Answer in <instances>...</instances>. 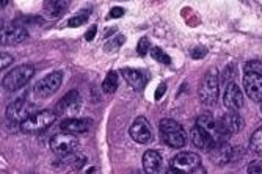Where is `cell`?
<instances>
[{"instance_id":"1","label":"cell","mask_w":262,"mask_h":174,"mask_svg":"<svg viewBox=\"0 0 262 174\" xmlns=\"http://www.w3.org/2000/svg\"><path fill=\"white\" fill-rule=\"evenodd\" d=\"M220 93V83H219V71L215 68H210L201 80V85L198 88V96L203 105L212 107L219 101Z\"/></svg>"},{"instance_id":"2","label":"cell","mask_w":262,"mask_h":174,"mask_svg":"<svg viewBox=\"0 0 262 174\" xmlns=\"http://www.w3.org/2000/svg\"><path fill=\"white\" fill-rule=\"evenodd\" d=\"M159 129L162 134V140L166 146L174 147V149H181L185 146V141H187L185 130L178 121L165 118L159 122Z\"/></svg>"},{"instance_id":"3","label":"cell","mask_w":262,"mask_h":174,"mask_svg":"<svg viewBox=\"0 0 262 174\" xmlns=\"http://www.w3.org/2000/svg\"><path fill=\"white\" fill-rule=\"evenodd\" d=\"M35 74V68L30 64H20L13 68L10 72H7L4 76L2 85L7 91H17L22 86H26L30 79L33 77Z\"/></svg>"},{"instance_id":"4","label":"cell","mask_w":262,"mask_h":174,"mask_svg":"<svg viewBox=\"0 0 262 174\" xmlns=\"http://www.w3.org/2000/svg\"><path fill=\"white\" fill-rule=\"evenodd\" d=\"M55 121H57V113H54L51 110H42V112L33 113L30 118L20 122L19 126L24 134H36V132H41L49 126H52Z\"/></svg>"},{"instance_id":"5","label":"cell","mask_w":262,"mask_h":174,"mask_svg":"<svg viewBox=\"0 0 262 174\" xmlns=\"http://www.w3.org/2000/svg\"><path fill=\"white\" fill-rule=\"evenodd\" d=\"M196 124H198L200 127H203L213 138V141H215V147L220 146V144H223V143H228V138L231 137V135H228L225 132L220 119L217 121L215 118H212L210 115H201V116H198Z\"/></svg>"},{"instance_id":"6","label":"cell","mask_w":262,"mask_h":174,"mask_svg":"<svg viewBox=\"0 0 262 174\" xmlns=\"http://www.w3.org/2000/svg\"><path fill=\"white\" fill-rule=\"evenodd\" d=\"M51 149L60 157L74 154L79 151V140L76 138L74 134H69V132L57 134L51 140Z\"/></svg>"},{"instance_id":"7","label":"cell","mask_w":262,"mask_h":174,"mask_svg":"<svg viewBox=\"0 0 262 174\" xmlns=\"http://www.w3.org/2000/svg\"><path fill=\"white\" fill-rule=\"evenodd\" d=\"M61 82H63V72L55 71V72L47 74L46 77H42L35 85V94L38 97H49L58 91V88L61 86Z\"/></svg>"},{"instance_id":"8","label":"cell","mask_w":262,"mask_h":174,"mask_svg":"<svg viewBox=\"0 0 262 174\" xmlns=\"http://www.w3.org/2000/svg\"><path fill=\"white\" fill-rule=\"evenodd\" d=\"M33 110H35V105L30 101H27V99H17V101L11 102L8 105L7 118L11 122L20 124V122H24L27 118H30L33 115Z\"/></svg>"},{"instance_id":"9","label":"cell","mask_w":262,"mask_h":174,"mask_svg":"<svg viewBox=\"0 0 262 174\" xmlns=\"http://www.w3.org/2000/svg\"><path fill=\"white\" fill-rule=\"evenodd\" d=\"M129 134H130V138L140 144H148L152 140V130L149 127V122L146 118H143V116H138L132 122Z\"/></svg>"},{"instance_id":"10","label":"cell","mask_w":262,"mask_h":174,"mask_svg":"<svg viewBox=\"0 0 262 174\" xmlns=\"http://www.w3.org/2000/svg\"><path fill=\"white\" fill-rule=\"evenodd\" d=\"M80 105H82L80 93L77 90H73L61 97V101L57 104L55 110L57 115H74L80 110Z\"/></svg>"},{"instance_id":"11","label":"cell","mask_w":262,"mask_h":174,"mask_svg":"<svg viewBox=\"0 0 262 174\" xmlns=\"http://www.w3.org/2000/svg\"><path fill=\"white\" fill-rule=\"evenodd\" d=\"M244 88L247 96L254 102H262V74L257 72H245L244 76Z\"/></svg>"},{"instance_id":"12","label":"cell","mask_w":262,"mask_h":174,"mask_svg":"<svg viewBox=\"0 0 262 174\" xmlns=\"http://www.w3.org/2000/svg\"><path fill=\"white\" fill-rule=\"evenodd\" d=\"M171 166H174L179 172H193L198 166H201V157L193 153H179L171 160Z\"/></svg>"},{"instance_id":"13","label":"cell","mask_w":262,"mask_h":174,"mask_svg":"<svg viewBox=\"0 0 262 174\" xmlns=\"http://www.w3.org/2000/svg\"><path fill=\"white\" fill-rule=\"evenodd\" d=\"M29 38L26 27L19 24H10V26H2V44L4 46H14Z\"/></svg>"},{"instance_id":"14","label":"cell","mask_w":262,"mask_h":174,"mask_svg":"<svg viewBox=\"0 0 262 174\" xmlns=\"http://www.w3.org/2000/svg\"><path fill=\"white\" fill-rule=\"evenodd\" d=\"M223 104L229 110H239L244 107V94L241 88L237 86V83L234 82L228 83V86L225 88V94H223Z\"/></svg>"},{"instance_id":"15","label":"cell","mask_w":262,"mask_h":174,"mask_svg":"<svg viewBox=\"0 0 262 174\" xmlns=\"http://www.w3.org/2000/svg\"><path fill=\"white\" fill-rule=\"evenodd\" d=\"M91 124H93V121L86 119V118H69L60 124V129L63 132L80 135V134H86L91 129Z\"/></svg>"},{"instance_id":"16","label":"cell","mask_w":262,"mask_h":174,"mask_svg":"<svg viewBox=\"0 0 262 174\" xmlns=\"http://www.w3.org/2000/svg\"><path fill=\"white\" fill-rule=\"evenodd\" d=\"M220 122H222V126H223V129H225V132L228 135L239 134L244 129V126H245L244 118L239 113H237V110H231L226 115H223L220 118Z\"/></svg>"},{"instance_id":"17","label":"cell","mask_w":262,"mask_h":174,"mask_svg":"<svg viewBox=\"0 0 262 174\" xmlns=\"http://www.w3.org/2000/svg\"><path fill=\"white\" fill-rule=\"evenodd\" d=\"M192 143L198 149H203V151H207V153H210L212 149L215 147V141H213V138L203 127H200L198 124L192 129Z\"/></svg>"},{"instance_id":"18","label":"cell","mask_w":262,"mask_h":174,"mask_svg":"<svg viewBox=\"0 0 262 174\" xmlns=\"http://www.w3.org/2000/svg\"><path fill=\"white\" fill-rule=\"evenodd\" d=\"M121 76L134 90H143L146 86V82H148V77L145 76V72H141L138 69L124 68L121 71Z\"/></svg>"},{"instance_id":"19","label":"cell","mask_w":262,"mask_h":174,"mask_svg":"<svg viewBox=\"0 0 262 174\" xmlns=\"http://www.w3.org/2000/svg\"><path fill=\"white\" fill-rule=\"evenodd\" d=\"M162 168V156L151 149V151H146L145 156H143V169L145 172H159Z\"/></svg>"},{"instance_id":"20","label":"cell","mask_w":262,"mask_h":174,"mask_svg":"<svg viewBox=\"0 0 262 174\" xmlns=\"http://www.w3.org/2000/svg\"><path fill=\"white\" fill-rule=\"evenodd\" d=\"M68 8V0H47L44 5V13L47 17H58Z\"/></svg>"},{"instance_id":"21","label":"cell","mask_w":262,"mask_h":174,"mask_svg":"<svg viewBox=\"0 0 262 174\" xmlns=\"http://www.w3.org/2000/svg\"><path fill=\"white\" fill-rule=\"evenodd\" d=\"M60 162L61 165H66L69 168H73V169H79L83 166V163L86 162V157L79 154V153H74V154H69V156H63L60 157Z\"/></svg>"},{"instance_id":"22","label":"cell","mask_w":262,"mask_h":174,"mask_svg":"<svg viewBox=\"0 0 262 174\" xmlns=\"http://www.w3.org/2000/svg\"><path fill=\"white\" fill-rule=\"evenodd\" d=\"M118 85H120V76H118V72L110 71V72L107 74L105 80L102 82V91H104L105 94H112V93L116 91Z\"/></svg>"},{"instance_id":"23","label":"cell","mask_w":262,"mask_h":174,"mask_svg":"<svg viewBox=\"0 0 262 174\" xmlns=\"http://www.w3.org/2000/svg\"><path fill=\"white\" fill-rule=\"evenodd\" d=\"M250 147L251 151L257 156L262 157V127H259L253 135H251V140H250Z\"/></svg>"},{"instance_id":"24","label":"cell","mask_w":262,"mask_h":174,"mask_svg":"<svg viewBox=\"0 0 262 174\" xmlns=\"http://www.w3.org/2000/svg\"><path fill=\"white\" fill-rule=\"evenodd\" d=\"M90 10H85V11H80V14H77V16H74V17H71L69 19V27H80V26H83V24L88 20V17H90Z\"/></svg>"},{"instance_id":"25","label":"cell","mask_w":262,"mask_h":174,"mask_svg":"<svg viewBox=\"0 0 262 174\" xmlns=\"http://www.w3.org/2000/svg\"><path fill=\"white\" fill-rule=\"evenodd\" d=\"M151 55H152V58L154 60H157V61H160V63H163V64H171V58L166 55L162 49H159V47H152L151 49Z\"/></svg>"},{"instance_id":"26","label":"cell","mask_w":262,"mask_h":174,"mask_svg":"<svg viewBox=\"0 0 262 174\" xmlns=\"http://www.w3.org/2000/svg\"><path fill=\"white\" fill-rule=\"evenodd\" d=\"M124 41H126V36H124V35H118V36L112 38V39L105 44V51H108V52L115 51V49H118L121 44H124Z\"/></svg>"},{"instance_id":"27","label":"cell","mask_w":262,"mask_h":174,"mask_svg":"<svg viewBox=\"0 0 262 174\" xmlns=\"http://www.w3.org/2000/svg\"><path fill=\"white\" fill-rule=\"evenodd\" d=\"M149 47H151V44H149L148 38H141V39L138 41L137 51H138V54H140V55H146V54H148V49H149Z\"/></svg>"},{"instance_id":"28","label":"cell","mask_w":262,"mask_h":174,"mask_svg":"<svg viewBox=\"0 0 262 174\" xmlns=\"http://www.w3.org/2000/svg\"><path fill=\"white\" fill-rule=\"evenodd\" d=\"M245 72H257V74H262V63L260 61H248L245 64Z\"/></svg>"},{"instance_id":"29","label":"cell","mask_w":262,"mask_h":174,"mask_svg":"<svg viewBox=\"0 0 262 174\" xmlns=\"http://www.w3.org/2000/svg\"><path fill=\"white\" fill-rule=\"evenodd\" d=\"M124 16V10L121 7H115L110 10V14L107 16V19H116V17H123Z\"/></svg>"},{"instance_id":"30","label":"cell","mask_w":262,"mask_h":174,"mask_svg":"<svg viewBox=\"0 0 262 174\" xmlns=\"http://www.w3.org/2000/svg\"><path fill=\"white\" fill-rule=\"evenodd\" d=\"M248 172H262V162H251L248 165Z\"/></svg>"},{"instance_id":"31","label":"cell","mask_w":262,"mask_h":174,"mask_svg":"<svg viewBox=\"0 0 262 174\" xmlns=\"http://www.w3.org/2000/svg\"><path fill=\"white\" fill-rule=\"evenodd\" d=\"M13 63V57L10 55V54H7V52H2V69H5L7 66H10Z\"/></svg>"},{"instance_id":"32","label":"cell","mask_w":262,"mask_h":174,"mask_svg":"<svg viewBox=\"0 0 262 174\" xmlns=\"http://www.w3.org/2000/svg\"><path fill=\"white\" fill-rule=\"evenodd\" d=\"M206 54H207L206 49H193V51H192L193 58H203V57H206Z\"/></svg>"},{"instance_id":"33","label":"cell","mask_w":262,"mask_h":174,"mask_svg":"<svg viewBox=\"0 0 262 174\" xmlns=\"http://www.w3.org/2000/svg\"><path fill=\"white\" fill-rule=\"evenodd\" d=\"M165 90H166V83H160L157 86V91H156V99H160L165 94Z\"/></svg>"},{"instance_id":"34","label":"cell","mask_w":262,"mask_h":174,"mask_svg":"<svg viewBox=\"0 0 262 174\" xmlns=\"http://www.w3.org/2000/svg\"><path fill=\"white\" fill-rule=\"evenodd\" d=\"M96 30H98L96 27H91V29H90V32L86 33V36H85V38H86L88 41H91V39L94 38V33H96Z\"/></svg>"},{"instance_id":"35","label":"cell","mask_w":262,"mask_h":174,"mask_svg":"<svg viewBox=\"0 0 262 174\" xmlns=\"http://www.w3.org/2000/svg\"><path fill=\"white\" fill-rule=\"evenodd\" d=\"M8 4V0H2V7H5Z\"/></svg>"},{"instance_id":"36","label":"cell","mask_w":262,"mask_h":174,"mask_svg":"<svg viewBox=\"0 0 262 174\" xmlns=\"http://www.w3.org/2000/svg\"><path fill=\"white\" fill-rule=\"evenodd\" d=\"M260 110H262V102H260Z\"/></svg>"}]
</instances>
